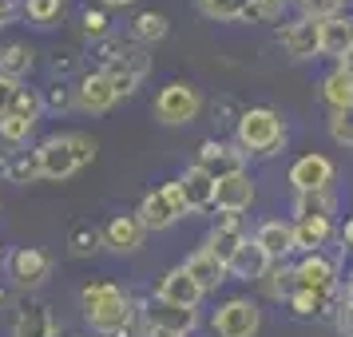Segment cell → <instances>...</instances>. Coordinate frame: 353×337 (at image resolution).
Instances as JSON below:
<instances>
[{
	"label": "cell",
	"mask_w": 353,
	"mask_h": 337,
	"mask_svg": "<svg viewBox=\"0 0 353 337\" xmlns=\"http://www.w3.org/2000/svg\"><path fill=\"white\" fill-rule=\"evenodd\" d=\"M242 246H246V238H242V230H214L210 234V254L219 258V262H226V270H230V262H234V254H239Z\"/></svg>",
	"instance_id": "cell-25"
},
{
	"label": "cell",
	"mask_w": 353,
	"mask_h": 337,
	"mask_svg": "<svg viewBox=\"0 0 353 337\" xmlns=\"http://www.w3.org/2000/svg\"><path fill=\"white\" fill-rule=\"evenodd\" d=\"M341 68H345V72H350V76H353V48L345 52V56H341Z\"/></svg>",
	"instance_id": "cell-45"
},
{
	"label": "cell",
	"mask_w": 353,
	"mask_h": 337,
	"mask_svg": "<svg viewBox=\"0 0 353 337\" xmlns=\"http://www.w3.org/2000/svg\"><path fill=\"white\" fill-rule=\"evenodd\" d=\"M337 4H341V0H302V8H305V17H310V20L337 12Z\"/></svg>",
	"instance_id": "cell-42"
},
{
	"label": "cell",
	"mask_w": 353,
	"mask_h": 337,
	"mask_svg": "<svg viewBox=\"0 0 353 337\" xmlns=\"http://www.w3.org/2000/svg\"><path fill=\"white\" fill-rule=\"evenodd\" d=\"M20 92V80H8V76H0V119L12 112V99Z\"/></svg>",
	"instance_id": "cell-41"
},
{
	"label": "cell",
	"mask_w": 353,
	"mask_h": 337,
	"mask_svg": "<svg viewBox=\"0 0 353 337\" xmlns=\"http://www.w3.org/2000/svg\"><path fill=\"white\" fill-rule=\"evenodd\" d=\"M341 329H345V334L353 337V305H350V309H345V318H341Z\"/></svg>",
	"instance_id": "cell-44"
},
{
	"label": "cell",
	"mask_w": 353,
	"mask_h": 337,
	"mask_svg": "<svg viewBox=\"0 0 353 337\" xmlns=\"http://www.w3.org/2000/svg\"><path fill=\"white\" fill-rule=\"evenodd\" d=\"M250 198H254V183L242 175V171L219 178V194H214V207L219 210H234L239 214L242 207H250Z\"/></svg>",
	"instance_id": "cell-16"
},
{
	"label": "cell",
	"mask_w": 353,
	"mask_h": 337,
	"mask_svg": "<svg viewBox=\"0 0 353 337\" xmlns=\"http://www.w3.org/2000/svg\"><path fill=\"white\" fill-rule=\"evenodd\" d=\"M282 8H286V0H250V8H246V17L270 20V17H278Z\"/></svg>",
	"instance_id": "cell-38"
},
{
	"label": "cell",
	"mask_w": 353,
	"mask_h": 337,
	"mask_svg": "<svg viewBox=\"0 0 353 337\" xmlns=\"http://www.w3.org/2000/svg\"><path fill=\"white\" fill-rule=\"evenodd\" d=\"M353 48V20H325L321 24V52H330V56H345Z\"/></svg>",
	"instance_id": "cell-21"
},
{
	"label": "cell",
	"mask_w": 353,
	"mask_h": 337,
	"mask_svg": "<svg viewBox=\"0 0 353 337\" xmlns=\"http://www.w3.org/2000/svg\"><path fill=\"white\" fill-rule=\"evenodd\" d=\"M17 337H56L48 309L44 305H24V314L17 318Z\"/></svg>",
	"instance_id": "cell-24"
},
{
	"label": "cell",
	"mask_w": 353,
	"mask_h": 337,
	"mask_svg": "<svg viewBox=\"0 0 353 337\" xmlns=\"http://www.w3.org/2000/svg\"><path fill=\"white\" fill-rule=\"evenodd\" d=\"M325 99L334 103L337 112H341V108H353V76L345 68H337L334 76L325 80Z\"/></svg>",
	"instance_id": "cell-26"
},
{
	"label": "cell",
	"mask_w": 353,
	"mask_h": 337,
	"mask_svg": "<svg viewBox=\"0 0 353 337\" xmlns=\"http://www.w3.org/2000/svg\"><path fill=\"white\" fill-rule=\"evenodd\" d=\"M278 139H282V119H278L274 112L254 108V112L242 115L239 143L246 147V151H270V147H278Z\"/></svg>",
	"instance_id": "cell-6"
},
{
	"label": "cell",
	"mask_w": 353,
	"mask_h": 337,
	"mask_svg": "<svg viewBox=\"0 0 353 337\" xmlns=\"http://www.w3.org/2000/svg\"><path fill=\"white\" fill-rule=\"evenodd\" d=\"M0 302H4V289H0Z\"/></svg>",
	"instance_id": "cell-50"
},
{
	"label": "cell",
	"mask_w": 353,
	"mask_h": 337,
	"mask_svg": "<svg viewBox=\"0 0 353 337\" xmlns=\"http://www.w3.org/2000/svg\"><path fill=\"white\" fill-rule=\"evenodd\" d=\"M350 305H353V286H350Z\"/></svg>",
	"instance_id": "cell-49"
},
{
	"label": "cell",
	"mask_w": 353,
	"mask_h": 337,
	"mask_svg": "<svg viewBox=\"0 0 353 337\" xmlns=\"http://www.w3.org/2000/svg\"><path fill=\"white\" fill-rule=\"evenodd\" d=\"M8 20H12V0H0V28H8Z\"/></svg>",
	"instance_id": "cell-43"
},
{
	"label": "cell",
	"mask_w": 353,
	"mask_h": 337,
	"mask_svg": "<svg viewBox=\"0 0 353 337\" xmlns=\"http://www.w3.org/2000/svg\"><path fill=\"white\" fill-rule=\"evenodd\" d=\"M60 8H64V0H24V17L32 24H40V28L60 17Z\"/></svg>",
	"instance_id": "cell-34"
},
{
	"label": "cell",
	"mask_w": 353,
	"mask_h": 337,
	"mask_svg": "<svg viewBox=\"0 0 353 337\" xmlns=\"http://www.w3.org/2000/svg\"><path fill=\"white\" fill-rule=\"evenodd\" d=\"M214 329H219V337H254L258 334V309L250 302L234 298V302H226L214 314Z\"/></svg>",
	"instance_id": "cell-8"
},
{
	"label": "cell",
	"mask_w": 353,
	"mask_h": 337,
	"mask_svg": "<svg viewBox=\"0 0 353 337\" xmlns=\"http://www.w3.org/2000/svg\"><path fill=\"white\" fill-rule=\"evenodd\" d=\"M330 131H334L337 143L353 147V108H341V112H334V119H330Z\"/></svg>",
	"instance_id": "cell-36"
},
{
	"label": "cell",
	"mask_w": 353,
	"mask_h": 337,
	"mask_svg": "<svg viewBox=\"0 0 353 337\" xmlns=\"http://www.w3.org/2000/svg\"><path fill=\"white\" fill-rule=\"evenodd\" d=\"M345 242H350V246H353V223L345 226Z\"/></svg>",
	"instance_id": "cell-46"
},
{
	"label": "cell",
	"mask_w": 353,
	"mask_h": 337,
	"mask_svg": "<svg viewBox=\"0 0 353 337\" xmlns=\"http://www.w3.org/2000/svg\"><path fill=\"white\" fill-rule=\"evenodd\" d=\"M0 262H4V242H0Z\"/></svg>",
	"instance_id": "cell-48"
},
{
	"label": "cell",
	"mask_w": 353,
	"mask_h": 337,
	"mask_svg": "<svg viewBox=\"0 0 353 337\" xmlns=\"http://www.w3.org/2000/svg\"><path fill=\"white\" fill-rule=\"evenodd\" d=\"M254 242L270 258H282L286 250H294V246H298V242H294V226H286V223H262V230H258Z\"/></svg>",
	"instance_id": "cell-22"
},
{
	"label": "cell",
	"mask_w": 353,
	"mask_h": 337,
	"mask_svg": "<svg viewBox=\"0 0 353 337\" xmlns=\"http://www.w3.org/2000/svg\"><path fill=\"white\" fill-rule=\"evenodd\" d=\"M266 266H270V254H266L258 242H246L239 254H234V262H230V270L239 274V278H246V282H250V278H262Z\"/></svg>",
	"instance_id": "cell-23"
},
{
	"label": "cell",
	"mask_w": 353,
	"mask_h": 337,
	"mask_svg": "<svg viewBox=\"0 0 353 337\" xmlns=\"http://www.w3.org/2000/svg\"><path fill=\"white\" fill-rule=\"evenodd\" d=\"M103 4H131V0H103Z\"/></svg>",
	"instance_id": "cell-47"
},
{
	"label": "cell",
	"mask_w": 353,
	"mask_h": 337,
	"mask_svg": "<svg viewBox=\"0 0 353 337\" xmlns=\"http://www.w3.org/2000/svg\"><path fill=\"white\" fill-rule=\"evenodd\" d=\"M36 159H40L44 178H68L96 159V143L88 135H48L36 147Z\"/></svg>",
	"instance_id": "cell-2"
},
{
	"label": "cell",
	"mask_w": 353,
	"mask_h": 337,
	"mask_svg": "<svg viewBox=\"0 0 353 337\" xmlns=\"http://www.w3.org/2000/svg\"><path fill=\"white\" fill-rule=\"evenodd\" d=\"M99 242H103V230H96V226H88V223H80V226H72V234H68V246H72V254H96L99 250Z\"/></svg>",
	"instance_id": "cell-31"
},
{
	"label": "cell",
	"mask_w": 353,
	"mask_h": 337,
	"mask_svg": "<svg viewBox=\"0 0 353 337\" xmlns=\"http://www.w3.org/2000/svg\"><path fill=\"white\" fill-rule=\"evenodd\" d=\"M203 4V12L214 20H234V17H246V8H250V0H199Z\"/></svg>",
	"instance_id": "cell-33"
},
{
	"label": "cell",
	"mask_w": 353,
	"mask_h": 337,
	"mask_svg": "<svg viewBox=\"0 0 353 337\" xmlns=\"http://www.w3.org/2000/svg\"><path fill=\"white\" fill-rule=\"evenodd\" d=\"M143 234L147 226L139 223V214H115L112 223L103 226V242L119 250V254H131V250H139L143 246Z\"/></svg>",
	"instance_id": "cell-9"
},
{
	"label": "cell",
	"mask_w": 353,
	"mask_h": 337,
	"mask_svg": "<svg viewBox=\"0 0 353 337\" xmlns=\"http://www.w3.org/2000/svg\"><path fill=\"white\" fill-rule=\"evenodd\" d=\"M183 214H187V198L179 191V183H167V187L151 191L143 203H139V223H143L147 230H167V226H175Z\"/></svg>",
	"instance_id": "cell-4"
},
{
	"label": "cell",
	"mask_w": 353,
	"mask_h": 337,
	"mask_svg": "<svg viewBox=\"0 0 353 337\" xmlns=\"http://www.w3.org/2000/svg\"><path fill=\"white\" fill-rule=\"evenodd\" d=\"M99 56H103V68H99V72L112 80L115 96H131V92L143 83L147 68H151L143 48H131L123 40H108V36H103V44H99Z\"/></svg>",
	"instance_id": "cell-3"
},
{
	"label": "cell",
	"mask_w": 353,
	"mask_h": 337,
	"mask_svg": "<svg viewBox=\"0 0 353 337\" xmlns=\"http://www.w3.org/2000/svg\"><path fill=\"white\" fill-rule=\"evenodd\" d=\"M194 167H203V171L214 175V178H226V175H239L242 171L239 155H234L230 147H223V143H203L199 147V163H194Z\"/></svg>",
	"instance_id": "cell-18"
},
{
	"label": "cell",
	"mask_w": 353,
	"mask_h": 337,
	"mask_svg": "<svg viewBox=\"0 0 353 337\" xmlns=\"http://www.w3.org/2000/svg\"><path fill=\"white\" fill-rule=\"evenodd\" d=\"M330 210H334V198L325 191H302L298 194V214H302V218H330Z\"/></svg>",
	"instance_id": "cell-32"
},
{
	"label": "cell",
	"mask_w": 353,
	"mask_h": 337,
	"mask_svg": "<svg viewBox=\"0 0 353 337\" xmlns=\"http://www.w3.org/2000/svg\"><path fill=\"white\" fill-rule=\"evenodd\" d=\"M298 289H314V294H325V289L334 286V266L325 262V258H305L302 266H298Z\"/></svg>",
	"instance_id": "cell-19"
},
{
	"label": "cell",
	"mask_w": 353,
	"mask_h": 337,
	"mask_svg": "<svg viewBox=\"0 0 353 337\" xmlns=\"http://www.w3.org/2000/svg\"><path fill=\"white\" fill-rule=\"evenodd\" d=\"M8 178H12V183H36V178H44L36 151H17L12 163H8Z\"/></svg>",
	"instance_id": "cell-28"
},
{
	"label": "cell",
	"mask_w": 353,
	"mask_h": 337,
	"mask_svg": "<svg viewBox=\"0 0 353 337\" xmlns=\"http://www.w3.org/2000/svg\"><path fill=\"white\" fill-rule=\"evenodd\" d=\"M8 270H12V282L20 289H36L52 274V258L36 246H20L17 254L8 258Z\"/></svg>",
	"instance_id": "cell-7"
},
{
	"label": "cell",
	"mask_w": 353,
	"mask_h": 337,
	"mask_svg": "<svg viewBox=\"0 0 353 337\" xmlns=\"http://www.w3.org/2000/svg\"><path fill=\"white\" fill-rule=\"evenodd\" d=\"M183 270L191 274L194 282H199V289L207 294V289H219V282H223V274H226V262H219L210 250H194V254L183 262Z\"/></svg>",
	"instance_id": "cell-17"
},
{
	"label": "cell",
	"mask_w": 353,
	"mask_h": 337,
	"mask_svg": "<svg viewBox=\"0 0 353 337\" xmlns=\"http://www.w3.org/2000/svg\"><path fill=\"white\" fill-rule=\"evenodd\" d=\"M40 112H44V96H40L36 88H24V83H20V92H17V99H12V112H8V115L36 123V119H40Z\"/></svg>",
	"instance_id": "cell-27"
},
{
	"label": "cell",
	"mask_w": 353,
	"mask_h": 337,
	"mask_svg": "<svg viewBox=\"0 0 353 337\" xmlns=\"http://www.w3.org/2000/svg\"><path fill=\"white\" fill-rule=\"evenodd\" d=\"M179 191H183V198H187V210H207V207H214L219 178L207 175L203 167H191L187 175L179 178Z\"/></svg>",
	"instance_id": "cell-12"
},
{
	"label": "cell",
	"mask_w": 353,
	"mask_h": 337,
	"mask_svg": "<svg viewBox=\"0 0 353 337\" xmlns=\"http://www.w3.org/2000/svg\"><path fill=\"white\" fill-rule=\"evenodd\" d=\"M330 178H334V167H330V159H321V155H305V159H298L294 171H290V183H294L298 191H325Z\"/></svg>",
	"instance_id": "cell-15"
},
{
	"label": "cell",
	"mask_w": 353,
	"mask_h": 337,
	"mask_svg": "<svg viewBox=\"0 0 353 337\" xmlns=\"http://www.w3.org/2000/svg\"><path fill=\"white\" fill-rule=\"evenodd\" d=\"M80 305H83V318L92 321V329L99 334H128L131 325V298L112 282H92V286L80 289Z\"/></svg>",
	"instance_id": "cell-1"
},
{
	"label": "cell",
	"mask_w": 353,
	"mask_h": 337,
	"mask_svg": "<svg viewBox=\"0 0 353 337\" xmlns=\"http://www.w3.org/2000/svg\"><path fill=\"white\" fill-rule=\"evenodd\" d=\"M32 127H36V123H28V119L4 115V119H0V139H4L8 147H17V143H24V139L32 135Z\"/></svg>",
	"instance_id": "cell-35"
},
{
	"label": "cell",
	"mask_w": 353,
	"mask_h": 337,
	"mask_svg": "<svg viewBox=\"0 0 353 337\" xmlns=\"http://www.w3.org/2000/svg\"><path fill=\"white\" fill-rule=\"evenodd\" d=\"M131 32H135V40H143V44H155V40L167 36V17H159V12H139L135 24H131Z\"/></svg>",
	"instance_id": "cell-29"
},
{
	"label": "cell",
	"mask_w": 353,
	"mask_h": 337,
	"mask_svg": "<svg viewBox=\"0 0 353 337\" xmlns=\"http://www.w3.org/2000/svg\"><path fill=\"white\" fill-rule=\"evenodd\" d=\"M325 305V294H314V289H294V309L298 314H321Z\"/></svg>",
	"instance_id": "cell-37"
},
{
	"label": "cell",
	"mask_w": 353,
	"mask_h": 337,
	"mask_svg": "<svg viewBox=\"0 0 353 337\" xmlns=\"http://www.w3.org/2000/svg\"><path fill=\"white\" fill-rule=\"evenodd\" d=\"M115 88L112 80L103 76V72H88L80 80V88H76V103H80L83 112H112V103H115Z\"/></svg>",
	"instance_id": "cell-11"
},
{
	"label": "cell",
	"mask_w": 353,
	"mask_h": 337,
	"mask_svg": "<svg viewBox=\"0 0 353 337\" xmlns=\"http://www.w3.org/2000/svg\"><path fill=\"white\" fill-rule=\"evenodd\" d=\"M325 234H330V218H302V223L294 226V242H298V246H305V250L321 246V242H325Z\"/></svg>",
	"instance_id": "cell-30"
},
{
	"label": "cell",
	"mask_w": 353,
	"mask_h": 337,
	"mask_svg": "<svg viewBox=\"0 0 353 337\" xmlns=\"http://www.w3.org/2000/svg\"><path fill=\"white\" fill-rule=\"evenodd\" d=\"M80 24H83V32L88 36H108V17H103L99 8H88Z\"/></svg>",
	"instance_id": "cell-40"
},
{
	"label": "cell",
	"mask_w": 353,
	"mask_h": 337,
	"mask_svg": "<svg viewBox=\"0 0 353 337\" xmlns=\"http://www.w3.org/2000/svg\"><path fill=\"white\" fill-rule=\"evenodd\" d=\"M199 92H194L191 83H167L159 96H155V115H159L163 123H171V127H179V123H191L194 115H199Z\"/></svg>",
	"instance_id": "cell-5"
},
{
	"label": "cell",
	"mask_w": 353,
	"mask_h": 337,
	"mask_svg": "<svg viewBox=\"0 0 353 337\" xmlns=\"http://www.w3.org/2000/svg\"><path fill=\"white\" fill-rule=\"evenodd\" d=\"M72 103H76V96L68 92L64 83H56L48 96H44V108H52V112H64V108H72Z\"/></svg>",
	"instance_id": "cell-39"
},
{
	"label": "cell",
	"mask_w": 353,
	"mask_h": 337,
	"mask_svg": "<svg viewBox=\"0 0 353 337\" xmlns=\"http://www.w3.org/2000/svg\"><path fill=\"white\" fill-rule=\"evenodd\" d=\"M282 48L298 60H310L314 52H321V24L318 20H298V24H286L282 28Z\"/></svg>",
	"instance_id": "cell-10"
},
{
	"label": "cell",
	"mask_w": 353,
	"mask_h": 337,
	"mask_svg": "<svg viewBox=\"0 0 353 337\" xmlns=\"http://www.w3.org/2000/svg\"><path fill=\"white\" fill-rule=\"evenodd\" d=\"M147 325L151 329H163V334L183 337L194 325V309H183V305H171V302H159L155 298V302L147 305Z\"/></svg>",
	"instance_id": "cell-13"
},
{
	"label": "cell",
	"mask_w": 353,
	"mask_h": 337,
	"mask_svg": "<svg viewBox=\"0 0 353 337\" xmlns=\"http://www.w3.org/2000/svg\"><path fill=\"white\" fill-rule=\"evenodd\" d=\"M199 298H203V289H199V282H194V278L183 270V266H179V270H171V274L159 282V302L183 305V309H194V305H199Z\"/></svg>",
	"instance_id": "cell-14"
},
{
	"label": "cell",
	"mask_w": 353,
	"mask_h": 337,
	"mask_svg": "<svg viewBox=\"0 0 353 337\" xmlns=\"http://www.w3.org/2000/svg\"><path fill=\"white\" fill-rule=\"evenodd\" d=\"M36 52L28 44H4L0 48V76H8V80H24L28 72H32V60Z\"/></svg>",
	"instance_id": "cell-20"
}]
</instances>
